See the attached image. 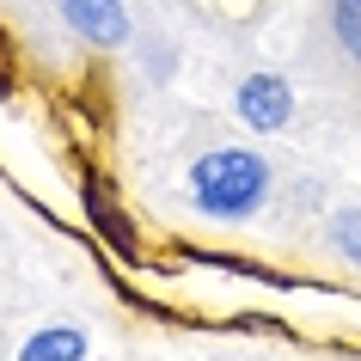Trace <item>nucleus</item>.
Returning <instances> with one entry per match:
<instances>
[{
	"label": "nucleus",
	"mask_w": 361,
	"mask_h": 361,
	"mask_svg": "<svg viewBox=\"0 0 361 361\" xmlns=\"http://www.w3.org/2000/svg\"><path fill=\"white\" fill-rule=\"evenodd\" d=\"M269 196V159L251 147H214L190 166V202L209 221H245Z\"/></svg>",
	"instance_id": "obj_1"
},
{
	"label": "nucleus",
	"mask_w": 361,
	"mask_h": 361,
	"mask_svg": "<svg viewBox=\"0 0 361 361\" xmlns=\"http://www.w3.org/2000/svg\"><path fill=\"white\" fill-rule=\"evenodd\" d=\"M61 19L98 49H123L129 43V6L123 0H61Z\"/></svg>",
	"instance_id": "obj_3"
},
{
	"label": "nucleus",
	"mask_w": 361,
	"mask_h": 361,
	"mask_svg": "<svg viewBox=\"0 0 361 361\" xmlns=\"http://www.w3.org/2000/svg\"><path fill=\"white\" fill-rule=\"evenodd\" d=\"M331 31H337V43L361 61V0H331Z\"/></svg>",
	"instance_id": "obj_6"
},
{
	"label": "nucleus",
	"mask_w": 361,
	"mask_h": 361,
	"mask_svg": "<svg viewBox=\"0 0 361 361\" xmlns=\"http://www.w3.org/2000/svg\"><path fill=\"white\" fill-rule=\"evenodd\" d=\"M86 209H92V221H98V233H104V239H111L116 251H135V239H129V221H123V214L111 209V196L98 190V184H86Z\"/></svg>",
	"instance_id": "obj_5"
},
{
	"label": "nucleus",
	"mask_w": 361,
	"mask_h": 361,
	"mask_svg": "<svg viewBox=\"0 0 361 361\" xmlns=\"http://www.w3.org/2000/svg\"><path fill=\"white\" fill-rule=\"evenodd\" d=\"M233 104H239V123H245V129L276 135L288 116H294V86H288L282 74H245Z\"/></svg>",
	"instance_id": "obj_2"
},
{
	"label": "nucleus",
	"mask_w": 361,
	"mask_h": 361,
	"mask_svg": "<svg viewBox=\"0 0 361 361\" xmlns=\"http://www.w3.org/2000/svg\"><path fill=\"white\" fill-rule=\"evenodd\" d=\"M331 245L349 257V264L361 269V209H343V214H331Z\"/></svg>",
	"instance_id": "obj_7"
},
{
	"label": "nucleus",
	"mask_w": 361,
	"mask_h": 361,
	"mask_svg": "<svg viewBox=\"0 0 361 361\" xmlns=\"http://www.w3.org/2000/svg\"><path fill=\"white\" fill-rule=\"evenodd\" d=\"M86 349H92V337L80 324H43L19 343V361H86Z\"/></svg>",
	"instance_id": "obj_4"
}]
</instances>
